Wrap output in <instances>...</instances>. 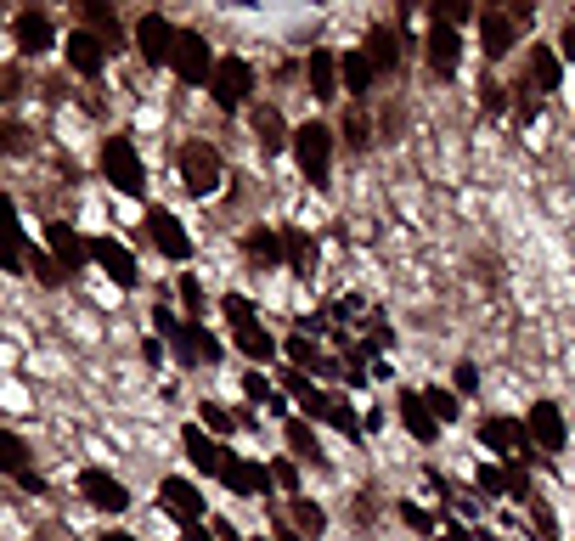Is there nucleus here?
I'll list each match as a JSON object with an SVG mask.
<instances>
[{"label":"nucleus","mask_w":575,"mask_h":541,"mask_svg":"<svg viewBox=\"0 0 575 541\" xmlns=\"http://www.w3.org/2000/svg\"><path fill=\"white\" fill-rule=\"evenodd\" d=\"M80 17H85V34H96V40L113 51V34H119V17H113V7H101V0H85V7H80Z\"/></svg>","instance_id":"nucleus-31"},{"label":"nucleus","mask_w":575,"mask_h":541,"mask_svg":"<svg viewBox=\"0 0 575 541\" xmlns=\"http://www.w3.org/2000/svg\"><path fill=\"white\" fill-rule=\"evenodd\" d=\"M400 423H406V434H412V440H423V446H429V440L440 434V423L429 418V406H423V395L418 389H400Z\"/></svg>","instance_id":"nucleus-25"},{"label":"nucleus","mask_w":575,"mask_h":541,"mask_svg":"<svg viewBox=\"0 0 575 541\" xmlns=\"http://www.w3.org/2000/svg\"><path fill=\"white\" fill-rule=\"evenodd\" d=\"M243 389H249L254 400H265V406H271V384L260 378V372H249V378H243Z\"/></svg>","instance_id":"nucleus-46"},{"label":"nucleus","mask_w":575,"mask_h":541,"mask_svg":"<svg viewBox=\"0 0 575 541\" xmlns=\"http://www.w3.org/2000/svg\"><path fill=\"white\" fill-rule=\"evenodd\" d=\"M260 541H271V536H260Z\"/></svg>","instance_id":"nucleus-53"},{"label":"nucleus","mask_w":575,"mask_h":541,"mask_svg":"<svg viewBox=\"0 0 575 541\" xmlns=\"http://www.w3.org/2000/svg\"><path fill=\"white\" fill-rule=\"evenodd\" d=\"M480 440H486V452H502L507 462H514V452L530 446L525 423H514V418H486V423H480Z\"/></svg>","instance_id":"nucleus-20"},{"label":"nucleus","mask_w":575,"mask_h":541,"mask_svg":"<svg viewBox=\"0 0 575 541\" xmlns=\"http://www.w3.org/2000/svg\"><path fill=\"white\" fill-rule=\"evenodd\" d=\"M169 68H176L187 85H209V74H215V51H209V40H203L197 28H181V34H176V57H169Z\"/></svg>","instance_id":"nucleus-7"},{"label":"nucleus","mask_w":575,"mask_h":541,"mask_svg":"<svg viewBox=\"0 0 575 541\" xmlns=\"http://www.w3.org/2000/svg\"><path fill=\"white\" fill-rule=\"evenodd\" d=\"M46 249H51V260L74 277V270H85V260H91V243H80V231L74 226H46Z\"/></svg>","instance_id":"nucleus-17"},{"label":"nucleus","mask_w":575,"mask_h":541,"mask_svg":"<svg viewBox=\"0 0 575 541\" xmlns=\"http://www.w3.org/2000/svg\"><path fill=\"white\" fill-rule=\"evenodd\" d=\"M181 304H187L192 316L203 311V288H197V277H181Z\"/></svg>","instance_id":"nucleus-43"},{"label":"nucleus","mask_w":575,"mask_h":541,"mask_svg":"<svg viewBox=\"0 0 575 541\" xmlns=\"http://www.w3.org/2000/svg\"><path fill=\"white\" fill-rule=\"evenodd\" d=\"M474 384H480V372H474V361H457V389L474 395Z\"/></svg>","instance_id":"nucleus-45"},{"label":"nucleus","mask_w":575,"mask_h":541,"mask_svg":"<svg viewBox=\"0 0 575 541\" xmlns=\"http://www.w3.org/2000/svg\"><path fill=\"white\" fill-rule=\"evenodd\" d=\"M51 46H57V28H51V17H46L40 7L17 12V51L40 57V51H51Z\"/></svg>","instance_id":"nucleus-19"},{"label":"nucleus","mask_w":575,"mask_h":541,"mask_svg":"<svg viewBox=\"0 0 575 541\" xmlns=\"http://www.w3.org/2000/svg\"><path fill=\"white\" fill-rule=\"evenodd\" d=\"M361 57L372 62V74H390V68L400 62V34L379 23V28H372V34H367V46H361Z\"/></svg>","instance_id":"nucleus-27"},{"label":"nucleus","mask_w":575,"mask_h":541,"mask_svg":"<svg viewBox=\"0 0 575 541\" xmlns=\"http://www.w3.org/2000/svg\"><path fill=\"white\" fill-rule=\"evenodd\" d=\"M525 434H530V446H541V452H564V412L553 400H536L530 406V418H525Z\"/></svg>","instance_id":"nucleus-13"},{"label":"nucleus","mask_w":575,"mask_h":541,"mask_svg":"<svg viewBox=\"0 0 575 541\" xmlns=\"http://www.w3.org/2000/svg\"><path fill=\"white\" fill-rule=\"evenodd\" d=\"M423 406H429V418H434V423H457V412H463L452 389H423Z\"/></svg>","instance_id":"nucleus-35"},{"label":"nucleus","mask_w":575,"mask_h":541,"mask_svg":"<svg viewBox=\"0 0 575 541\" xmlns=\"http://www.w3.org/2000/svg\"><path fill=\"white\" fill-rule=\"evenodd\" d=\"M91 260L108 270L119 288H135V282H142V270H135V254H130L124 243H113V237H96V243H91Z\"/></svg>","instance_id":"nucleus-15"},{"label":"nucleus","mask_w":575,"mask_h":541,"mask_svg":"<svg viewBox=\"0 0 575 541\" xmlns=\"http://www.w3.org/2000/svg\"><path fill=\"white\" fill-rule=\"evenodd\" d=\"M169 350H176L181 366H215L220 361V338L209 327H197V322H181L176 333H169Z\"/></svg>","instance_id":"nucleus-8"},{"label":"nucleus","mask_w":575,"mask_h":541,"mask_svg":"<svg viewBox=\"0 0 575 541\" xmlns=\"http://www.w3.org/2000/svg\"><path fill=\"white\" fill-rule=\"evenodd\" d=\"M220 480H226V491H237V496H277V485H271V468L243 462V452H226Z\"/></svg>","instance_id":"nucleus-9"},{"label":"nucleus","mask_w":575,"mask_h":541,"mask_svg":"<svg viewBox=\"0 0 575 541\" xmlns=\"http://www.w3.org/2000/svg\"><path fill=\"white\" fill-rule=\"evenodd\" d=\"M564 51H570V57H575V23H570V28H564Z\"/></svg>","instance_id":"nucleus-52"},{"label":"nucleus","mask_w":575,"mask_h":541,"mask_svg":"<svg viewBox=\"0 0 575 541\" xmlns=\"http://www.w3.org/2000/svg\"><path fill=\"white\" fill-rule=\"evenodd\" d=\"M480 46H486V57H507V51H514V12L486 7L480 12Z\"/></svg>","instance_id":"nucleus-24"},{"label":"nucleus","mask_w":575,"mask_h":541,"mask_svg":"<svg viewBox=\"0 0 575 541\" xmlns=\"http://www.w3.org/2000/svg\"><path fill=\"white\" fill-rule=\"evenodd\" d=\"M271 485H277V491H288V496H294V491H299V468H294L288 457H277V462H271Z\"/></svg>","instance_id":"nucleus-38"},{"label":"nucleus","mask_w":575,"mask_h":541,"mask_svg":"<svg viewBox=\"0 0 575 541\" xmlns=\"http://www.w3.org/2000/svg\"><path fill=\"white\" fill-rule=\"evenodd\" d=\"M283 434H288V446H294L304 462H322V446H316V423H304V418L294 412V418L283 423Z\"/></svg>","instance_id":"nucleus-32"},{"label":"nucleus","mask_w":575,"mask_h":541,"mask_svg":"<svg viewBox=\"0 0 575 541\" xmlns=\"http://www.w3.org/2000/svg\"><path fill=\"white\" fill-rule=\"evenodd\" d=\"M288 361L304 372V378H327V372H333V361L311 345V338H299V333H288Z\"/></svg>","instance_id":"nucleus-29"},{"label":"nucleus","mask_w":575,"mask_h":541,"mask_svg":"<svg viewBox=\"0 0 575 541\" xmlns=\"http://www.w3.org/2000/svg\"><path fill=\"white\" fill-rule=\"evenodd\" d=\"M209 96L220 113H237L243 101L254 96V68L243 57H215V74H209Z\"/></svg>","instance_id":"nucleus-5"},{"label":"nucleus","mask_w":575,"mask_h":541,"mask_svg":"<svg viewBox=\"0 0 575 541\" xmlns=\"http://www.w3.org/2000/svg\"><path fill=\"white\" fill-rule=\"evenodd\" d=\"M283 395H299V406H304V423H333L345 440H361V418L350 412V400L338 395V389H322V384H311L299 366H283Z\"/></svg>","instance_id":"nucleus-1"},{"label":"nucleus","mask_w":575,"mask_h":541,"mask_svg":"<svg viewBox=\"0 0 575 541\" xmlns=\"http://www.w3.org/2000/svg\"><path fill=\"white\" fill-rule=\"evenodd\" d=\"M147 237H153V249L164 254V260H192V237H187V226L169 215V209H147Z\"/></svg>","instance_id":"nucleus-10"},{"label":"nucleus","mask_w":575,"mask_h":541,"mask_svg":"<svg viewBox=\"0 0 575 541\" xmlns=\"http://www.w3.org/2000/svg\"><path fill=\"white\" fill-rule=\"evenodd\" d=\"M400 519H406V525H412V530H423V536L434 530V519L423 514V507H418V502H400Z\"/></svg>","instance_id":"nucleus-42"},{"label":"nucleus","mask_w":575,"mask_h":541,"mask_svg":"<svg viewBox=\"0 0 575 541\" xmlns=\"http://www.w3.org/2000/svg\"><path fill=\"white\" fill-rule=\"evenodd\" d=\"M158 496H164V514H176L187 530H192V525H203V496H197V485H192V480L169 473V480L158 485Z\"/></svg>","instance_id":"nucleus-14"},{"label":"nucleus","mask_w":575,"mask_h":541,"mask_svg":"<svg viewBox=\"0 0 575 541\" xmlns=\"http://www.w3.org/2000/svg\"><path fill=\"white\" fill-rule=\"evenodd\" d=\"M80 496H85L91 507H101V514H124V507H130V491L113 480L108 468H85V473H80Z\"/></svg>","instance_id":"nucleus-11"},{"label":"nucleus","mask_w":575,"mask_h":541,"mask_svg":"<svg viewBox=\"0 0 575 541\" xmlns=\"http://www.w3.org/2000/svg\"><path fill=\"white\" fill-rule=\"evenodd\" d=\"M249 254H254L260 265H277V260H283V237H277V231H254V237H249Z\"/></svg>","instance_id":"nucleus-36"},{"label":"nucleus","mask_w":575,"mask_h":541,"mask_svg":"<svg viewBox=\"0 0 575 541\" xmlns=\"http://www.w3.org/2000/svg\"><path fill=\"white\" fill-rule=\"evenodd\" d=\"M457 62H463V40H457V28L434 23V28H429V68L452 80V74H457Z\"/></svg>","instance_id":"nucleus-23"},{"label":"nucleus","mask_w":575,"mask_h":541,"mask_svg":"<svg viewBox=\"0 0 575 541\" xmlns=\"http://www.w3.org/2000/svg\"><path fill=\"white\" fill-rule=\"evenodd\" d=\"M176 169H181V187L187 192H197V197H209L215 187H220V153L209 147V142H187L181 153H176Z\"/></svg>","instance_id":"nucleus-6"},{"label":"nucleus","mask_w":575,"mask_h":541,"mask_svg":"<svg viewBox=\"0 0 575 541\" xmlns=\"http://www.w3.org/2000/svg\"><path fill=\"white\" fill-rule=\"evenodd\" d=\"M260 142H265L271 153H277V147H283V119H277V113H271V108H260Z\"/></svg>","instance_id":"nucleus-39"},{"label":"nucleus","mask_w":575,"mask_h":541,"mask_svg":"<svg viewBox=\"0 0 575 541\" xmlns=\"http://www.w3.org/2000/svg\"><path fill=\"white\" fill-rule=\"evenodd\" d=\"M345 135H350V147H367V142H372V130H367V119H361V113H350Z\"/></svg>","instance_id":"nucleus-44"},{"label":"nucleus","mask_w":575,"mask_h":541,"mask_svg":"<svg viewBox=\"0 0 575 541\" xmlns=\"http://www.w3.org/2000/svg\"><path fill=\"white\" fill-rule=\"evenodd\" d=\"M203 423H209L215 434H231V412H226L220 400H203Z\"/></svg>","instance_id":"nucleus-40"},{"label":"nucleus","mask_w":575,"mask_h":541,"mask_svg":"<svg viewBox=\"0 0 575 541\" xmlns=\"http://www.w3.org/2000/svg\"><path fill=\"white\" fill-rule=\"evenodd\" d=\"M68 62H74V74H85V80H96L101 68H108V46L96 40V34H68Z\"/></svg>","instance_id":"nucleus-22"},{"label":"nucleus","mask_w":575,"mask_h":541,"mask_svg":"<svg viewBox=\"0 0 575 541\" xmlns=\"http://www.w3.org/2000/svg\"><path fill=\"white\" fill-rule=\"evenodd\" d=\"M480 485H486V491H507V485H502V473H496V468H480Z\"/></svg>","instance_id":"nucleus-49"},{"label":"nucleus","mask_w":575,"mask_h":541,"mask_svg":"<svg viewBox=\"0 0 575 541\" xmlns=\"http://www.w3.org/2000/svg\"><path fill=\"white\" fill-rule=\"evenodd\" d=\"M271 541H304V536H294V530H288V519L277 514V525H271Z\"/></svg>","instance_id":"nucleus-48"},{"label":"nucleus","mask_w":575,"mask_h":541,"mask_svg":"<svg viewBox=\"0 0 575 541\" xmlns=\"http://www.w3.org/2000/svg\"><path fill=\"white\" fill-rule=\"evenodd\" d=\"M226 316H231V338H237V350H243L249 361H277V338L265 333L260 311L243 299V293H226Z\"/></svg>","instance_id":"nucleus-3"},{"label":"nucleus","mask_w":575,"mask_h":541,"mask_svg":"<svg viewBox=\"0 0 575 541\" xmlns=\"http://www.w3.org/2000/svg\"><path fill=\"white\" fill-rule=\"evenodd\" d=\"M294 164L304 169V181L311 187H327V176H333V124L304 119L294 130Z\"/></svg>","instance_id":"nucleus-2"},{"label":"nucleus","mask_w":575,"mask_h":541,"mask_svg":"<svg viewBox=\"0 0 575 541\" xmlns=\"http://www.w3.org/2000/svg\"><path fill=\"white\" fill-rule=\"evenodd\" d=\"M28 260V237L17 226V203L0 192V270H17Z\"/></svg>","instance_id":"nucleus-16"},{"label":"nucleus","mask_w":575,"mask_h":541,"mask_svg":"<svg viewBox=\"0 0 575 541\" xmlns=\"http://www.w3.org/2000/svg\"><path fill=\"white\" fill-rule=\"evenodd\" d=\"M564 80V62L553 46H530V91H559Z\"/></svg>","instance_id":"nucleus-28"},{"label":"nucleus","mask_w":575,"mask_h":541,"mask_svg":"<svg viewBox=\"0 0 575 541\" xmlns=\"http://www.w3.org/2000/svg\"><path fill=\"white\" fill-rule=\"evenodd\" d=\"M101 176H108L124 197H142L147 169H142V153H135L130 135H108V142H101Z\"/></svg>","instance_id":"nucleus-4"},{"label":"nucleus","mask_w":575,"mask_h":541,"mask_svg":"<svg viewBox=\"0 0 575 541\" xmlns=\"http://www.w3.org/2000/svg\"><path fill=\"white\" fill-rule=\"evenodd\" d=\"M28 265L40 270V282H46V288H62V282H68V270H62L51 254H28Z\"/></svg>","instance_id":"nucleus-37"},{"label":"nucleus","mask_w":575,"mask_h":541,"mask_svg":"<svg viewBox=\"0 0 575 541\" xmlns=\"http://www.w3.org/2000/svg\"><path fill=\"white\" fill-rule=\"evenodd\" d=\"M288 514H294V525H299L304 536H322V525H327V514H322L311 496H288Z\"/></svg>","instance_id":"nucleus-34"},{"label":"nucleus","mask_w":575,"mask_h":541,"mask_svg":"<svg viewBox=\"0 0 575 541\" xmlns=\"http://www.w3.org/2000/svg\"><path fill=\"white\" fill-rule=\"evenodd\" d=\"M372 80H379V74H372V62H367L361 51H345V57H338V85H345L350 96H367Z\"/></svg>","instance_id":"nucleus-30"},{"label":"nucleus","mask_w":575,"mask_h":541,"mask_svg":"<svg viewBox=\"0 0 575 541\" xmlns=\"http://www.w3.org/2000/svg\"><path fill=\"white\" fill-rule=\"evenodd\" d=\"M96 541H135V536H124V530H101Z\"/></svg>","instance_id":"nucleus-51"},{"label":"nucleus","mask_w":575,"mask_h":541,"mask_svg":"<svg viewBox=\"0 0 575 541\" xmlns=\"http://www.w3.org/2000/svg\"><path fill=\"white\" fill-rule=\"evenodd\" d=\"M28 147V130L23 124H7V130H0V153H23Z\"/></svg>","instance_id":"nucleus-41"},{"label":"nucleus","mask_w":575,"mask_h":541,"mask_svg":"<svg viewBox=\"0 0 575 541\" xmlns=\"http://www.w3.org/2000/svg\"><path fill=\"white\" fill-rule=\"evenodd\" d=\"M0 473H12V480L40 491V480H34V457H28V440L12 434V429H0Z\"/></svg>","instance_id":"nucleus-21"},{"label":"nucleus","mask_w":575,"mask_h":541,"mask_svg":"<svg viewBox=\"0 0 575 541\" xmlns=\"http://www.w3.org/2000/svg\"><path fill=\"white\" fill-rule=\"evenodd\" d=\"M176 34H181V28H169L158 12H147L142 23H135V51H142L153 68H164L169 57H176Z\"/></svg>","instance_id":"nucleus-12"},{"label":"nucleus","mask_w":575,"mask_h":541,"mask_svg":"<svg viewBox=\"0 0 575 541\" xmlns=\"http://www.w3.org/2000/svg\"><path fill=\"white\" fill-rule=\"evenodd\" d=\"M181 446H187V462L197 468V473H220V462H226V446L209 434V429H197V423H187L181 429Z\"/></svg>","instance_id":"nucleus-18"},{"label":"nucleus","mask_w":575,"mask_h":541,"mask_svg":"<svg viewBox=\"0 0 575 541\" xmlns=\"http://www.w3.org/2000/svg\"><path fill=\"white\" fill-rule=\"evenodd\" d=\"M304 80H311V96L316 101H333V91H338V57L327 46H316L311 62H304Z\"/></svg>","instance_id":"nucleus-26"},{"label":"nucleus","mask_w":575,"mask_h":541,"mask_svg":"<svg viewBox=\"0 0 575 541\" xmlns=\"http://www.w3.org/2000/svg\"><path fill=\"white\" fill-rule=\"evenodd\" d=\"M181 541H215V536H209V530H203V525H192V530H187Z\"/></svg>","instance_id":"nucleus-50"},{"label":"nucleus","mask_w":575,"mask_h":541,"mask_svg":"<svg viewBox=\"0 0 575 541\" xmlns=\"http://www.w3.org/2000/svg\"><path fill=\"white\" fill-rule=\"evenodd\" d=\"M153 327H158V333L169 338V333H176V327H181V316H176V311H153Z\"/></svg>","instance_id":"nucleus-47"},{"label":"nucleus","mask_w":575,"mask_h":541,"mask_svg":"<svg viewBox=\"0 0 575 541\" xmlns=\"http://www.w3.org/2000/svg\"><path fill=\"white\" fill-rule=\"evenodd\" d=\"M311 254H316V249H311V237L288 226V231H283V260H294L299 277H311Z\"/></svg>","instance_id":"nucleus-33"}]
</instances>
